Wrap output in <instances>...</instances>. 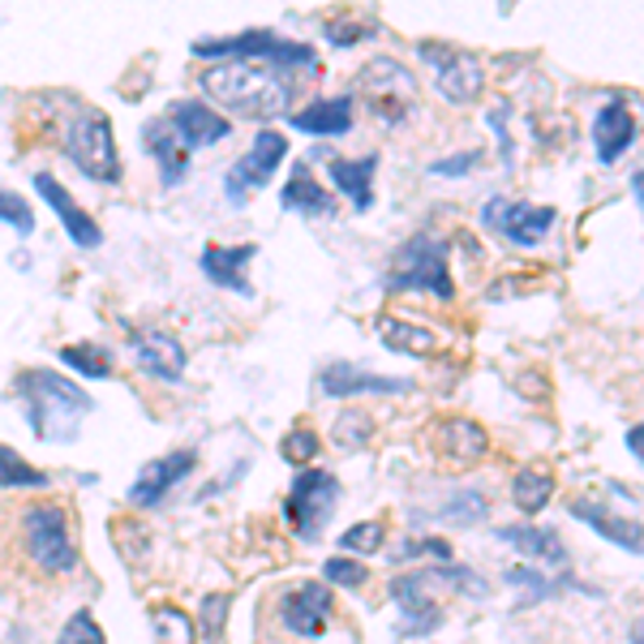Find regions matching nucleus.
<instances>
[{
    "label": "nucleus",
    "mask_w": 644,
    "mask_h": 644,
    "mask_svg": "<svg viewBox=\"0 0 644 644\" xmlns=\"http://www.w3.org/2000/svg\"><path fill=\"white\" fill-rule=\"evenodd\" d=\"M194 464H198L194 451H172V455H159V460L143 464V473H138V482H134V490H130V502H138V507L163 502V495H168Z\"/></svg>",
    "instance_id": "6ab92c4d"
},
{
    "label": "nucleus",
    "mask_w": 644,
    "mask_h": 644,
    "mask_svg": "<svg viewBox=\"0 0 644 644\" xmlns=\"http://www.w3.org/2000/svg\"><path fill=\"white\" fill-rule=\"evenodd\" d=\"M323 391L327 396H409L413 391V378H382V374H369V369H357V365H327L318 374Z\"/></svg>",
    "instance_id": "f3484780"
},
{
    "label": "nucleus",
    "mask_w": 644,
    "mask_h": 644,
    "mask_svg": "<svg viewBox=\"0 0 644 644\" xmlns=\"http://www.w3.org/2000/svg\"><path fill=\"white\" fill-rule=\"evenodd\" d=\"M22 542L39 572L70 575L77 568V546L70 537V511L61 502H39L22 511Z\"/></svg>",
    "instance_id": "20e7f679"
},
{
    "label": "nucleus",
    "mask_w": 644,
    "mask_h": 644,
    "mask_svg": "<svg viewBox=\"0 0 644 644\" xmlns=\"http://www.w3.org/2000/svg\"><path fill=\"white\" fill-rule=\"evenodd\" d=\"M57 644H108V641H104V628L95 623V615L90 610H77V615H70V623L61 628Z\"/></svg>",
    "instance_id": "4c0bfd02"
},
{
    "label": "nucleus",
    "mask_w": 644,
    "mask_h": 644,
    "mask_svg": "<svg viewBox=\"0 0 644 644\" xmlns=\"http://www.w3.org/2000/svg\"><path fill=\"white\" fill-rule=\"evenodd\" d=\"M323 575H327L331 584H344V588H361V584L369 580L365 563H357V559H327Z\"/></svg>",
    "instance_id": "a19ab883"
},
{
    "label": "nucleus",
    "mask_w": 644,
    "mask_h": 644,
    "mask_svg": "<svg viewBox=\"0 0 644 644\" xmlns=\"http://www.w3.org/2000/svg\"><path fill=\"white\" fill-rule=\"evenodd\" d=\"M632 190H636V198H641V207H644V168L632 177Z\"/></svg>",
    "instance_id": "de8ad7c7"
},
{
    "label": "nucleus",
    "mask_w": 644,
    "mask_h": 644,
    "mask_svg": "<svg viewBox=\"0 0 644 644\" xmlns=\"http://www.w3.org/2000/svg\"><path fill=\"white\" fill-rule=\"evenodd\" d=\"M254 254H258V245H207L198 263H203L207 280H215L219 288H232L241 296H254V288L245 284V267L254 263Z\"/></svg>",
    "instance_id": "4be33fe9"
},
{
    "label": "nucleus",
    "mask_w": 644,
    "mask_h": 644,
    "mask_svg": "<svg viewBox=\"0 0 644 644\" xmlns=\"http://www.w3.org/2000/svg\"><path fill=\"white\" fill-rule=\"evenodd\" d=\"M482 223L490 232L507 236L511 245L520 250H533L555 223H559V211L555 207H537V203H511V198H490L486 211H482Z\"/></svg>",
    "instance_id": "9b49d317"
},
{
    "label": "nucleus",
    "mask_w": 644,
    "mask_h": 644,
    "mask_svg": "<svg viewBox=\"0 0 644 644\" xmlns=\"http://www.w3.org/2000/svg\"><path fill=\"white\" fill-rule=\"evenodd\" d=\"M0 486L4 490H44L48 486V473L26 464L13 447H0Z\"/></svg>",
    "instance_id": "c756f323"
},
{
    "label": "nucleus",
    "mask_w": 644,
    "mask_h": 644,
    "mask_svg": "<svg viewBox=\"0 0 644 644\" xmlns=\"http://www.w3.org/2000/svg\"><path fill=\"white\" fill-rule=\"evenodd\" d=\"M572 515L575 520H584L597 537H606V542H615L619 550H628V555H641L644 559V524L641 520H628V515H615V511H606L597 499H572Z\"/></svg>",
    "instance_id": "a211bd4d"
},
{
    "label": "nucleus",
    "mask_w": 644,
    "mask_h": 644,
    "mask_svg": "<svg viewBox=\"0 0 644 644\" xmlns=\"http://www.w3.org/2000/svg\"><path fill=\"white\" fill-rule=\"evenodd\" d=\"M150 623H155L159 644H194V623L177 606H155L150 610Z\"/></svg>",
    "instance_id": "2f4dec72"
},
{
    "label": "nucleus",
    "mask_w": 644,
    "mask_h": 644,
    "mask_svg": "<svg viewBox=\"0 0 644 644\" xmlns=\"http://www.w3.org/2000/svg\"><path fill=\"white\" fill-rule=\"evenodd\" d=\"M17 391L26 400V417H31L35 438H44V442H70L82 417L95 409V400L77 382L52 374V369H22Z\"/></svg>",
    "instance_id": "f03ea898"
},
{
    "label": "nucleus",
    "mask_w": 644,
    "mask_h": 644,
    "mask_svg": "<svg viewBox=\"0 0 644 644\" xmlns=\"http://www.w3.org/2000/svg\"><path fill=\"white\" fill-rule=\"evenodd\" d=\"M422 555H429V559H442V563H451V546L442 542V537H422V542H409L396 559L400 563H409V559H422Z\"/></svg>",
    "instance_id": "c03bdc74"
},
{
    "label": "nucleus",
    "mask_w": 644,
    "mask_h": 644,
    "mask_svg": "<svg viewBox=\"0 0 644 644\" xmlns=\"http://www.w3.org/2000/svg\"><path fill=\"white\" fill-rule=\"evenodd\" d=\"M357 90L369 99V112L382 117L387 125L404 121L413 112V104H417V77L404 70L400 61H391V57L369 61L357 77Z\"/></svg>",
    "instance_id": "0eeeda50"
},
{
    "label": "nucleus",
    "mask_w": 644,
    "mask_h": 644,
    "mask_svg": "<svg viewBox=\"0 0 644 644\" xmlns=\"http://www.w3.org/2000/svg\"><path fill=\"white\" fill-rule=\"evenodd\" d=\"M632 143H636V117H632V108H623L619 99L602 104L593 112V150H597V159L602 163H619L632 150Z\"/></svg>",
    "instance_id": "dca6fc26"
},
{
    "label": "nucleus",
    "mask_w": 644,
    "mask_h": 644,
    "mask_svg": "<svg viewBox=\"0 0 644 644\" xmlns=\"http://www.w3.org/2000/svg\"><path fill=\"white\" fill-rule=\"evenodd\" d=\"M280 451H284L288 464H309V460L318 455V434H314L309 426L288 429L284 438H280Z\"/></svg>",
    "instance_id": "c9c22d12"
},
{
    "label": "nucleus",
    "mask_w": 644,
    "mask_h": 644,
    "mask_svg": "<svg viewBox=\"0 0 644 644\" xmlns=\"http://www.w3.org/2000/svg\"><path fill=\"white\" fill-rule=\"evenodd\" d=\"M486 511H490V502H486V495H477V490H460L455 499H447V507H442V515L455 520V524H477Z\"/></svg>",
    "instance_id": "e433bc0d"
},
{
    "label": "nucleus",
    "mask_w": 644,
    "mask_h": 644,
    "mask_svg": "<svg viewBox=\"0 0 644 644\" xmlns=\"http://www.w3.org/2000/svg\"><path fill=\"white\" fill-rule=\"evenodd\" d=\"M292 125L301 134H323V138H336V134H349L353 130V99L340 95V99H318L309 108H301L292 117Z\"/></svg>",
    "instance_id": "b1692460"
},
{
    "label": "nucleus",
    "mask_w": 644,
    "mask_h": 644,
    "mask_svg": "<svg viewBox=\"0 0 644 644\" xmlns=\"http://www.w3.org/2000/svg\"><path fill=\"white\" fill-rule=\"evenodd\" d=\"M61 361L77 369L82 378H108L112 374V353L99 349V344H65L61 349Z\"/></svg>",
    "instance_id": "7c9ffc66"
},
{
    "label": "nucleus",
    "mask_w": 644,
    "mask_h": 644,
    "mask_svg": "<svg viewBox=\"0 0 644 644\" xmlns=\"http://www.w3.org/2000/svg\"><path fill=\"white\" fill-rule=\"evenodd\" d=\"M555 495V473H546V469H520L515 477H511V502L524 511V515H537L546 502Z\"/></svg>",
    "instance_id": "c85d7f7f"
},
{
    "label": "nucleus",
    "mask_w": 644,
    "mask_h": 644,
    "mask_svg": "<svg viewBox=\"0 0 644 644\" xmlns=\"http://www.w3.org/2000/svg\"><path fill=\"white\" fill-rule=\"evenodd\" d=\"M194 57H207V61H258V65H276V70H314L318 57L309 44H292L276 31H245V35H232V39H198L194 44Z\"/></svg>",
    "instance_id": "39448f33"
},
{
    "label": "nucleus",
    "mask_w": 644,
    "mask_h": 644,
    "mask_svg": "<svg viewBox=\"0 0 644 644\" xmlns=\"http://www.w3.org/2000/svg\"><path fill=\"white\" fill-rule=\"evenodd\" d=\"M336 502H340V482L327 469L296 473V482H292V490H288L284 499L288 528L301 542H318L323 528H327V520H331V511H336Z\"/></svg>",
    "instance_id": "423d86ee"
},
{
    "label": "nucleus",
    "mask_w": 644,
    "mask_h": 644,
    "mask_svg": "<svg viewBox=\"0 0 644 644\" xmlns=\"http://www.w3.org/2000/svg\"><path fill=\"white\" fill-rule=\"evenodd\" d=\"M417 57L434 65V86H438V95L447 99V104H473L477 95H482V86H486V70H482V61L473 57V52H464V48H447V44H422L417 48Z\"/></svg>",
    "instance_id": "1a4fd4ad"
},
{
    "label": "nucleus",
    "mask_w": 644,
    "mask_h": 644,
    "mask_svg": "<svg viewBox=\"0 0 644 644\" xmlns=\"http://www.w3.org/2000/svg\"><path fill=\"white\" fill-rule=\"evenodd\" d=\"M387 288L391 292H429L438 301H451L455 284H451V267H447V241L438 236H413L396 250L391 271H387Z\"/></svg>",
    "instance_id": "7ed1b4c3"
},
{
    "label": "nucleus",
    "mask_w": 644,
    "mask_h": 644,
    "mask_svg": "<svg viewBox=\"0 0 644 644\" xmlns=\"http://www.w3.org/2000/svg\"><path fill=\"white\" fill-rule=\"evenodd\" d=\"M382 537H387V524L382 520H361L353 528H344L340 550H349V555H378Z\"/></svg>",
    "instance_id": "473e14b6"
},
{
    "label": "nucleus",
    "mask_w": 644,
    "mask_h": 644,
    "mask_svg": "<svg viewBox=\"0 0 644 644\" xmlns=\"http://www.w3.org/2000/svg\"><path fill=\"white\" fill-rule=\"evenodd\" d=\"M374 331H378V340H382L391 353H404V357H429V353H438V336H434L429 327L404 323V318H396V314H382V318L374 323Z\"/></svg>",
    "instance_id": "393cba45"
},
{
    "label": "nucleus",
    "mask_w": 644,
    "mask_h": 644,
    "mask_svg": "<svg viewBox=\"0 0 644 644\" xmlns=\"http://www.w3.org/2000/svg\"><path fill=\"white\" fill-rule=\"evenodd\" d=\"M628 451H632V455H636V460L644 464V422H641V426L628 429Z\"/></svg>",
    "instance_id": "49530a36"
},
{
    "label": "nucleus",
    "mask_w": 644,
    "mask_h": 644,
    "mask_svg": "<svg viewBox=\"0 0 644 644\" xmlns=\"http://www.w3.org/2000/svg\"><path fill=\"white\" fill-rule=\"evenodd\" d=\"M65 150L90 181H104V185L121 181V155H117V143H112V121L108 117L82 112L70 125V146Z\"/></svg>",
    "instance_id": "6e6552de"
},
{
    "label": "nucleus",
    "mask_w": 644,
    "mask_h": 644,
    "mask_svg": "<svg viewBox=\"0 0 644 644\" xmlns=\"http://www.w3.org/2000/svg\"><path fill=\"white\" fill-rule=\"evenodd\" d=\"M502 108H507V104H499V108H495V112H490V117H486V121H490V130H495V134H499V146H502V163H507V168H511V134H507V121H502Z\"/></svg>",
    "instance_id": "a18cd8bd"
},
{
    "label": "nucleus",
    "mask_w": 644,
    "mask_h": 644,
    "mask_svg": "<svg viewBox=\"0 0 644 644\" xmlns=\"http://www.w3.org/2000/svg\"><path fill=\"white\" fill-rule=\"evenodd\" d=\"M499 542H511L524 559L533 563H550V568H568V546L559 533L550 528H537V524H502Z\"/></svg>",
    "instance_id": "5701e85b"
},
{
    "label": "nucleus",
    "mask_w": 644,
    "mask_h": 644,
    "mask_svg": "<svg viewBox=\"0 0 644 644\" xmlns=\"http://www.w3.org/2000/svg\"><path fill=\"white\" fill-rule=\"evenodd\" d=\"M134 361L163 382H181V374H185V349L168 331H138L134 336Z\"/></svg>",
    "instance_id": "412c9836"
},
{
    "label": "nucleus",
    "mask_w": 644,
    "mask_h": 644,
    "mask_svg": "<svg viewBox=\"0 0 644 644\" xmlns=\"http://www.w3.org/2000/svg\"><path fill=\"white\" fill-rule=\"evenodd\" d=\"M507 584H515L520 588V602L524 606H533V602H546L550 593H555V580L542 572H533V568H507Z\"/></svg>",
    "instance_id": "f704fd0d"
},
{
    "label": "nucleus",
    "mask_w": 644,
    "mask_h": 644,
    "mask_svg": "<svg viewBox=\"0 0 644 644\" xmlns=\"http://www.w3.org/2000/svg\"><path fill=\"white\" fill-rule=\"evenodd\" d=\"M280 203H284V211H301V215H318V219H327V215H336V198L309 177V168L301 163L292 177H288V185L280 190Z\"/></svg>",
    "instance_id": "cd10ccee"
},
{
    "label": "nucleus",
    "mask_w": 644,
    "mask_h": 644,
    "mask_svg": "<svg viewBox=\"0 0 644 644\" xmlns=\"http://www.w3.org/2000/svg\"><path fill=\"white\" fill-rule=\"evenodd\" d=\"M0 219H4L13 232H22V236L35 232V211H31V203L17 198V194H9V190H0Z\"/></svg>",
    "instance_id": "ea45409f"
},
{
    "label": "nucleus",
    "mask_w": 644,
    "mask_h": 644,
    "mask_svg": "<svg viewBox=\"0 0 644 644\" xmlns=\"http://www.w3.org/2000/svg\"><path fill=\"white\" fill-rule=\"evenodd\" d=\"M288 155V138L280 130H263L254 146L228 168V181H223V190H228V198L232 203H245L254 190H263L271 177H276V168L284 163Z\"/></svg>",
    "instance_id": "9d476101"
},
{
    "label": "nucleus",
    "mask_w": 644,
    "mask_h": 644,
    "mask_svg": "<svg viewBox=\"0 0 644 644\" xmlns=\"http://www.w3.org/2000/svg\"><path fill=\"white\" fill-rule=\"evenodd\" d=\"M369 434H374V422H369V413H344L340 422H336V442L344 447V451H357L369 442Z\"/></svg>",
    "instance_id": "58836bf2"
},
{
    "label": "nucleus",
    "mask_w": 644,
    "mask_h": 644,
    "mask_svg": "<svg viewBox=\"0 0 644 644\" xmlns=\"http://www.w3.org/2000/svg\"><path fill=\"white\" fill-rule=\"evenodd\" d=\"M35 194L57 211L61 219V228L70 232V241L77 250H95V245H104V228L90 219V215L82 211L77 203L70 198V190L57 181V177H48V172H35Z\"/></svg>",
    "instance_id": "4468645a"
},
{
    "label": "nucleus",
    "mask_w": 644,
    "mask_h": 644,
    "mask_svg": "<svg viewBox=\"0 0 644 644\" xmlns=\"http://www.w3.org/2000/svg\"><path fill=\"white\" fill-rule=\"evenodd\" d=\"M168 121H172V130H177V138H181L185 150L215 146V143H223V138L232 134L228 117H219L215 108H207V104H194V99H177V104H172V112H168Z\"/></svg>",
    "instance_id": "2eb2a0df"
},
{
    "label": "nucleus",
    "mask_w": 644,
    "mask_h": 644,
    "mask_svg": "<svg viewBox=\"0 0 644 644\" xmlns=\"http://www.w3.org/2000/svg\"><path fill=\"white\" fill-rule=\"evenodd\" d=\"M280 628L288 636H305V641H318L327 632V619H331V588L327 584H296L292 593L280 597Z\"/></svg>",
    "instance_id": "ddd939ff"
},
{
    "label": "nucleus",
    "mask_w": 644,
    "mask_h": 644,
    "mask_svg": "<svg viewBox=\"0 0 644 644\" xmlns=\"http://www.w3.org/2000/svg\"><path fill=\"white\" fill-rule=\"evenodd\" d=\"M438 575L434 572H413V575H400V580H391V602L400 606V615H404V623H400V632L404 636H434L438 632V623H442V606H438Z\"/></svg>",
    "instance_id": "f8f14e48"
},
{
    "label": "nucleus",
    "mask_w": 644,
    "mask_h": 644,
    "mask_svg": "<svg viewBox=\"0 0 644 644\" xmlns=\"http://www.w3.org/2000/svg\"><path fill=\"white\" fill-rule=\"evenodd\" d=\"M327 35H331V44L336 48H353L361 39H369L374 35V26L369 22H353V17H344V22H327Z\"/></svg>",
    "instance_id": "37998d69"
},
{
    "label": "nucleus",
    "mask_w": 644,
    "mask_h": 644,
    "mask_svg": "<svg viewBox=\"0 0 644 644\" xmlns=\"http://www.w3.org/2000/svg\"><path fill=\"white\" fill-rule=\"evenodd\" d=\"M228 593H207L203 597V615H198V632L207 636V644H223V623H228Z\"/></svg>",
    "instance_id": "72a5a7b5"
},
{
    "label": "nucleus",
    "mask_w": 644,
    "mask_h": 644,
    "mask_svg": "<svg viewBox=\"0 0 644 644\" xmlns=\"http://www.w3.org/2000/svg\"><path fill=\"white\" fill-rule=\"evenodd\" d=\"M434 447L451 464H473V460L486 455L490 438H486V429L477 426L473 417H447V422H438V429H434Z\"/></svg>",
    "instance_id": "aec40b11"
},
{
    "label": "nucleus",
    "mask_w": 644,
    "mask_h": 644,
    "mask_svg": "<svg viewBox=\"0 0 644 644\" xmlns=\"http://www.w3.org/2000/svg\"><path fill=\"white\" fill-rule=\"evenodd\" d=\"M632 644H644V619L636 623V628H632Z\"/></svg>",
    "instance_id": "09e8293b"
},
{
    "label": "nucleus",
    "mask_w": 644,
    "mask_h": 644,
    "mask_svg": "<svg viewBox=\"0 0 644 644\" xmlns=\"http://www.w3.org/2000/svg\"><path fill=\"white\" fill-rule=\"evenodd\" d=\"M482 163V150H460V155H447V159H438V163H429V177H469L473 168Z\"/></svg>",
    "instance_id": "79ce46f5"
},
{
    "label": "nucleus",
    "mask_w": 644,
    "mask_h": 644,
    "mask_svg": "<svg viewBox=\"0 0 644 644\" xmlns=\"http://www.w3.org/2000/svg\"><path fill=\"white\" fill-rule=\"evenodd\" d=\"M203 95L245 121H271L288 108L292 86L284 70H271L258 61H228L203 73Z\"/></svg>",
    "instance_id": "f257e3e1"
},
{
    "label": "nucleus",
    "mask_w": 644,
    "mask_h": 644,
    "mask_svg": "<svg viewBox=\"0 0 644 644\" xmlns=\"http://www.w3.org/2000/svg\"><path fill=\"white\" fill-rule=\"evenodd\" d=\"M146 138V150L159 159V168H163V181L168 185H177L181 177H185V146H181V138H177V130H172V121L168 117H159V121H146L143 130Z\"/></svg>",
    "instance_id": "bb28decb"
},
{
    "label": "nucleus",
    "mask_w": 644,
    "mask_h": 644,
    "mask_svg": "<svg viewBox=\"0 0 644 644\" xmlns=\"http://www.w3.org/2000/svg\"><path fill=\"white\" fill-rule=\"evenodd\" d=\"M374 172H378V155L331 159V177H336L340 194H344L357 211H369V203H374Z\"/></svg>",
    "instance_id": "a878e982"
}]
</instances>
